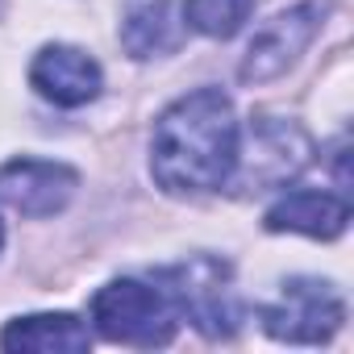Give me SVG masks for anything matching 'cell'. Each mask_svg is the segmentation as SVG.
<instances>
[{"mask_svg": "<svg viewBox=\"0 0 354 354\" xmlns=\"http://www.w3.org/2000/svg\"><path fill=\"white\" fill-rule=\"evenodd\" d=\"M0 346H5V350H38V354H50V350H88L92 333L71 313H38V317L13 321L5 333H0Z\"/></svg>", "mask_w": 354, "mask_h": 354, "instance_id": "cell-11", "label": "cell"}, {"mask_svg": "<svg viewBox=\"0 0 354 354\" xmlns=\"http://www.w3.org/2000/svg\"><path fill=\"white\" fill-rule=\"evenodd\" d=\"M254 13V0H188L184 21L205 38H234Z\"/></svg>", "mask_w": 354, "mask_h": 354, "instance_id": "cell-12", "label": "cell"}, {"mask_svg": "<svg viewBox=\"0 0 354 354\" xmlns=\"http://www.w3.org/2000/svg\"><path fill=\"white\" fill-rule=\"evenodd\" d=\"M238 117L221 88H196L180 96L154 125L150 171L158 188L188 196L217 192L234 180L238 162Z\"/></svg>", "mask_w": 354, "mask_h": 354, "instance_id": "cell-1", "label": "cell"}, {"mask_svg": "<svg viewBox=\"0 0 354 354\" xmlns=\"http://www.w3.org/2000/svg\"><path fill=\"white\" fill-rule=\"evenodd\" d=\"M121 42L133 59H154L167 50H180L184 42V13L171 0H146V5L129 9L121 26Z\"/></svg>", "mask_w": 354, "mask_h": 354, "instance_id": "cell-10", "label": "cell"}, {"mask_svg": "<svg viewBox=\"0 0 354 354\" xmlns=\"http://www.w3.org/2000/svg\"><path fill=\"white\" fill-rule=\"evenodd\" d=\"M325 13H329L325 0H304V5H296V9H288V13H279V17H271V21L250 38V46H246V55H242V67H238L242 84L279 80V75L304 55V46L317 38Z\"/></svg>", "mask_w": 354, "mask_h": 354, "instance_id": "cell-5", "label": "cell"}, {"mask_svg": "<svg viewBox=\"0 0 354 354\" xmlns=\"http://www.w3.org/2000/svg\"><path fill=\"white\" fill-rule=\"evenodd\" d=\"M30 80L46 100H55L63 109H80L100 96V67L92 55H84L75 46H42L30 67Z\"/></svg>", "mask_w": 354, "mask_h": 354, "instance_id": "cell-8", "label": "cell"}, {"mask_svg": "<svg viewBox=\"0 0 354 354\" xmlns=\"http://www.w3.org/2000/svg\"><path fill=\"white\" fill-rule=\"evenodd\" d=\"M175 304L162 288H146L138 279H113L92 296V325L109 342L125 346H167L175 337Z\"/></svg>", "mask_w": 354, "mask_h": 354, "instance_id": "cell-3", "label": "cell"}, {"mask_svg": "<svg viewBox=\"0 0 354 354\" xmlns=\"http://www.w3.org/2000/svg\"><path fill=\"white\" fill-rule=\"evenodd\" d=\"M308 154H313V142L300 125L275 121V117H254L250 146H246V154L238 150L234 175H238L242 188H275V184H283V180L304 171Z\"/></svg>", "mask_w": 354, "mask_h": 354, "instance_id": "cell-6", "label": "cell"}, {"mask_svg": "<svg viewBox=\"0 0 354 354\" xmlns=\"http://www.w3.org/2000/svg\"><path fill=\"white\" fill-rule=\"evenodd\" d=\"M154 279L162 283L167 300L175 304V313L188 317L201 333L209 337H230L242 325V304L234 300L230 288V267L221 259H188V263H175L154 271Z\"/></svg>", "mask_w": 354, "mask_h": 354, "instance_id": "cell-2", "label": "cell"}, {"mask_svg": "<svg viewBox=\"0 0 354 354\" xmlns=\"http://www.w3.org/2000/svg\"><path fill=\"white\" fill-rule=\"evenodd\" d=\"M342 317H346V304H342L337 288L325 283V279H308V275L288 279L279 300L263 308L267 333L279 337V342H296V346L329 342L337 333Z\"/></svg>", "mask_w": 354, "mask_h": 354, "instance_id": "cell-4", "label": "cell"}, {"mask_svg": "<svg viewBox=\"0 0 354 354\" xmlns=\"http://www.w3.org/2000/svg\"><path fill=\"white\" fill-rule=\"evenodd\" d=\"M80 175L63 162L46 158H17L0 167V205H9L26 217H55L75 196Z\"/></svg>", "mask_w": 354, "mask_h": 354, "instance_id": "cell-7", "label": "cell"}, {"mask_svg": "<svg viewBox=\"0 0 354 354\" xmlns=\"http://www.w3.org/2000/svg\"><path fill=\"white\" fill-rule=\"evenodd\" d=\"M350 221V205L329 192H288L267 209L271 234H308V238H337Z\"/></svg>", "mask_w": 354, "mask_h": 354, "instance_id": "cell-9", "label": "cell"}, {"mask_svg": "<svg viewBox=\"0 0 354 354\" xmlns=\"http://www.w3.org/2000/svg\"><path fill=\"white\" fill-rule=\"evenodd\" d=\"M0 242H5V230H0Z\"/></svg>", "mask_w": 354, "mask_h": 354, "instance_id": "cell-13", "label": "cell"}]
</instances>
